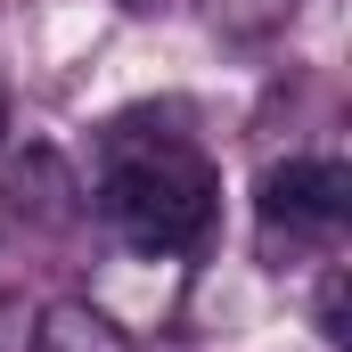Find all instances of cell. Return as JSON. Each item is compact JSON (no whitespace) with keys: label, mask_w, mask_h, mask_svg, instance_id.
Returning a JSON list of instances; mask_svg holds the SVG:
<instances>
[{"label":"cell","mask_w":352,"mask_h":352,"mask_svg":"<svg viewBox=\"0 0 352 352\" xmlns=\"http://www.w3.org/2000/svg\"><path fill=\"white\" fill-rule=\"evenodd\" d=\"M287 16H295V0H213V25L221 33H270Z\"/></svg>","instance_id":"obj_5"},{"label":"cell","mask_w":352,"mask_h":352,"mask_svg":"<svg viewBox=\"0 0 352 352\" xmlns=\"http://www.w3.org/2000/svg\"><path fill=\"white\" fill-rule=\"evenodd\" d=\"M33 328H41V303L0 287V352H33Z\"/></svg>","instance_id":"obj_6"},{"label":"cell","mask_w":352,"mask_h":352,"mask_svg":"<svg viewBox=\"0 0 352 352\" xmlns=\"http://www.w3.org/2000/svg\"><path fill=\"white\" fill-rule=\"evenodd\" d=\"M254 221H263V254H303V246H336L352 221V164L344 156H287L254 188Z\"/></svg>","instance_id":"obj_2"},{"label":"cell","mask_w":352,"mask_h":352,"mask_svg":"<svg viewBox=\"0 0 352 352\" xmlns=\"http://www.w3.org/2000/svg\"><path fill=\"white\" fill-rule=\"evenodd\" d=\"M123 8H131V16H148V8H164V0H123Z\"/></svg>","instance_id":"obj_8"},{"label":"cell","mask_w":352,"mask_h":352,"mask_svg":"<svg viewBox=\"0 0 352 352\" xmlns=\"http://www.w3.org/2000/svg\"><path fill=\"white\" fill-rule=\"evenodd\" d=\"M33 352H131V336L82 303V295H66V303H41V328H33Z\"/></svg>","instance_id":"obj_4"},{"label":"cell","mask_w":352,"mask_h":352,"mask_svg":"<svg viewBox=\"0 0 352 352\" xmlns=\"http://www.w3.org/2000/svg\"><path fill=\"white\" fill-rule=\"evenodd\" d=\"M8 213H16L25 230H74L90 213V188H82V173H74L50 140H33V148L8 164Z\"/></svg>","instance_id":"obj_3"},{"label":"cell","mask_w":352,"mask_h":352,"mask_svg":"<svg viewBox=\"0 0 352 352\" xmlns=\"http://www.w3.org/2000/svg\"><path fill=\"white\" fill-rule=\"evenodd\" d=\"M344 295H352L344 263H328V278H320V336H328V344H352V328H344Z\"/></svg>","instance_id":"obj_7"},{"label":"cell","mask_w":352,"mask_h":352,"mask_svg":"<svg viewBox=\"0 0 352 352\" xmlns=\"http://www.w3.org/2000/svg\"><path fill=\"white\" fill-rule=\"evenodd\" d=\"M213 197L221 180L205 164V148L173 131V123H148V115H123L98 148V213L123 246L140 254H188L205 246L213 230Z\"/></svg>","instance_id":"obj_1"}]
</instances>
